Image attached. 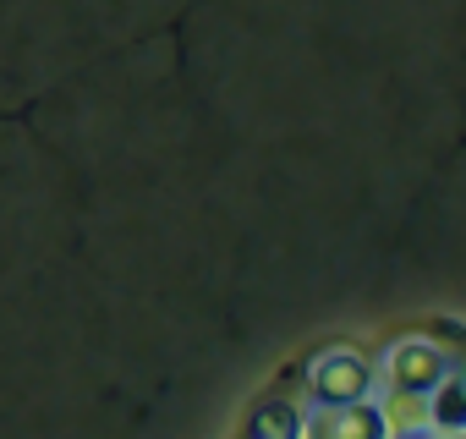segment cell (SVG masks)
Segmentation results:
<instances>
[{
	"label": "cell",
	"mask_w": 466,
	"mask_h": 439,
	"mask_svg": "<svg viewBox=\"0 0 466 439\" xmlns=\"http://www.w3.org/2000/svg\"><path fill=\"white\" fill-rule=\"evenodd\" d=\"M302 434H308V423H302L297 406H286V401L264 406V417H258V439H302Z\"/></svg>",
	"instance_id": "4"
},
{
	"label": "cell",
	"mask_w": 466,
	"mask_h": 439,
	"mask_svg": "<svg viewBox=\"0 0 466 439\" xmlns=\"http://www.w3.org/2000/svg\"><path fill=\"white\" fill-rule=\"evenodd\" d=\"M308 390H313V401H319L324 412H329V406H351V401H368V390H373V368H368L357 352H329V357L313 362Z\"/></svg>",
	"instance_id": "1"
},
{
	"label": "cell",
	"mask_w": 466,
	"mask_h": 439,
	"mask_svg": "<svg viewBox=\"0 0 466 439\" xmlns=\"http://www.w3.org/2000/svg\"><path fill=\"white\" fill-rule=\"evenodd\" d=\"M390 384H395V395H428L439 379H450V357L439 352V346H428V341H400L395 352H390Z\"/></svg>",
	"instance_id": "2"
},
{
	"label": "cell",
	"mask_w": 466,
	"mask_h": 439,
	"mask_svg": "<svg viewBox=\"0 0 466 439\" xmlns=\"http://www.w3.org/2000/svg\"><path fill=\"white\" fill-rule=\"evenodd\" d=\"M319 439H390V417L373 401H351V406H329L319 423Z\"/></svg>",
	"instance_id": "3"
}]
</instances>
